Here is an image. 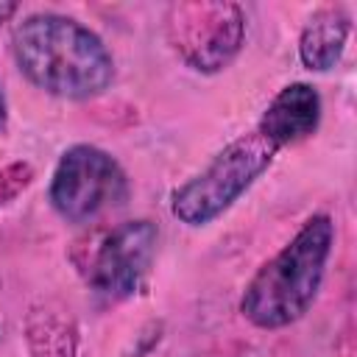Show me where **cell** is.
<instances>
[{"mask_svg": "<svg viewBox=\"0 0 357 357\" xmlns=\"http://www.w3.org/2000/svg\"><path fill=\"white\" fill-rule=\"evenodd\" d=\"M321 112L324 103L312 84L296 81L279 89L251 131L231 139L198 176L173 190V218L184 226H206L220 218L273 165L282 148L318 131Z\"/></svg>", "mask_w": 357, "mask_h": 357, "instance_id": "1", "label": "cell"}, {"mask_svg": "<svg viewBox=\"0 0 357 357\" xmlns=\"http://www.w3.org/2000/svg\"><path fill=\"white\" fill-rule=\"evenodd\" d=\"M11 47L20 73L56 98H95L114 78V59L103 39L64 14L25 17L14 25Z\"/></svg>", "mask_w": 357, "mask_h": 357, "instance_id": "2", "label": "cell"}, {"mask_svg": "<svg viewBox=\"0 0 357 357\" xmlns=\"http://www.w3.org/2000/svg\"><path fill=\"white\" fill-rule=\"evenodd\" d=\"M332 245V218H307L293 240L282 245V251H276L245 284L240 298L243 318L259 329H282L304 318L324 284Z\"/></svg>", "mask_w": 357, "mask_h": 357, "instance_id": "3", "label": "cell"}, {"mask_svg": "<svg viewBox=\"0 0 357 357\" xmlns=\"http://www.w3.org/2000/svg\"><path fill=\"white\" fill-rule=\"evenodd\" d=\"M167 39L195 73H220L245 42V14L237 3H176L167 11Z\"/></svg>", "mask_w": 357, "mask_h": 357, "instance_id": "4", "label": "cell"}, {"mask_svg": "<svg viewBox=\"0 0 357 357\" xmlns=\"http://www.w3.org/2000/svg\"><path fill=\"white\" fill-rule=\"evenodd\" d=\"M50 204L70 223H86L128 195L120 162L98 145H73L61 153L50 178Z\"/></svg>", "mask_w": 357, "mask_h": 357, "instance_id": "5", "label": "cell"}, {"mask_svg": "<svg viewBox=\"0 0 357 357\" xmlns=\"http://www.w3.org/2000/svg\"><path fill=\"white\" fill-rule=\"evenodd\" d=\"M159 231L151 220H126L103 231L78 262L86 284L106 301H123L145 282Z\"/></svg>", "mask_w": 357, "mask_h": 357, "instance_id": "6", "label": "cell"}, {"mask_svg": "<svg viewBox=\"0 0 357 357\" xmlns=\"http://www.w3.org/2000/svg\"><path fill=\"white\" fill-rule=\"evenodd\" d=\"M349 28H351V20H349L346 8H340V6L318 8L307 20V25L301 28V36H298L301 64L312 73L332 70L343 56Z\"/></svg>", "mask_w": 357, "mask_h": 357, "instance_id": "7", "label": "cell"}, {"mask_svg": "<svg viewBox=\"0 0 357 357\" xmlns=\"http://www.w3.org/2000/svg\"><path fill=\"white\" fill-rule=\"evenodd\" d=\"M28 349L33 357H75V321L70 310L45 304L33 307L28 315Z\"/></svg>", "mask_w": 357, "mask_h": 357, "instance_id": "8", "label": "cell"}, {"mask_svg": "<svg viewBox=\"0 0 357 357\" xmlns=\"http://www.w3.org/2000/svg\"><path fill=\"white\" fill-rule=\"evenodd\" d=\"M33 167L28 162H11L0 167V206H8L17 195H22L33 181Z\"/></svg>", "mask_w": 357, "mask_h": 357, "instance_id": "9", "label": "cell"}, {"mask_svg": "<svg viewBox=\"0 0 357 357\" xmlns=\"http://www.w3.org/2000/svg\"><path fill=\"white\" fill-rule=\"evenodd\" d=\"M17 3H0V22H8L14 14H17Z\"/></svg>", "mask_w": 357, "mask_h": 357, "instance_id": "10", "label": "cell"}, {"mask_svg": "<svg viewBox=\"0 0 357 357\" xmlns=\"http://www.w3.org/2000/svg\"><path fill=\"white\" fill-rule=\"evenodd\" d=\"M6 123V95H3V86H0V128Z\"/></svg>", "mask_w": 357, "mask_h": 357, "instance_id": "11", "label": "cell"}]
</instances>
